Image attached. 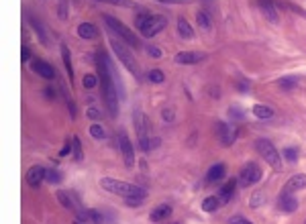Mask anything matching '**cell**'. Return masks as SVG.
I'll use <instances>...</instances> for the list:
<instances>
[{"mask_svg": "<svg viewBox=\"0 0 306 224\" xmlns=\"http://www.w3.org/2000/svg\"><path fill=\"white\" fill-rule=\"evenodd\" d=\"M306 188V173H298V175H292V178L288 179V183H286L284 192H298Z\"/></svg>", "mask_w": 306, "mask_h": 224, "instance_id": "e0dca14e", "label": "cell"}, {"mask_svg": "<svg viewBox=\"0 0 306 224\" xmlns=\"http://www.w3.org/2000/svg\"><path fill=\"white\" fill-rule=\"evenodd\" d=\"M204 60H206V53H200V51H180L174 57V61L180 63V65H194V63H200Z\"/></svg>", "mask_w": 306, "mask_h": 224, "instance_id": "9c48e42d", "label": "cell"}, {"mask_svg": "<svg viewBox=\"0 0 306 224\" xmlns=\"http://www.w3.org/2000/svg\"><path fill=\"white\" fill-rule=\"evenodd\" d=\"M259 8L270 23H274V25L280 23V13H278V6H275L274 0H259Z\"/></svg>", "mask_w": 306, "mask_h": 224, "instance_id": "8fae6325", "label": "cell"}, {"mask_svg": "<svg viewBox=\"0 0 306 224\" xmlns=\"http://www.w3.org/2000/svg\"><path fill=\"white\" fill-rule=\"evenodd\" d=\"M147 53H149L151 57H161V51L157 49V47H149V49H147Z\"/></svg>", "mask_w": 306, "mask_h": 224, "instance_id": "ee69618b", "label": "cell"}, {"mask_svg": "<svg viewBox=\"0 0 306 224\" xmlns=\"http://www.w3.org/2000/svg\"><path fill=\"white\" fill-rule=\"evenodd\" d=\"M225 178V165L223 163H216L209 169V175H206V181L214 183V181H221Z\"/></svg>", "mask_w": 306, "mask_h": 224, "instance_id": "ffe728a7", "label": "cell"}, {"mask_svg": "<svg viewBox=\"0 0 306 224\" xmlns=\"http://www.w3.org/2000/svg\"><path fill=\"white\" fill-rule=\"evenodd\" d=\"M72 149H74V145H70V143H65V147L59 151V155H62V157H65V155H70L72 153Z\"/></svg>", "mask_w": 306, "mask_h": 224, "instance_id": "7bdbcfd3", "label": "cell"}, {"mask_svg": "<svg viewBox=\"0 0 306 224\" xmlns=\"http://www.w3.org/2000/svg\"><path fill=\"white\" fill-rule=\"evenodd\" d=\"M229 114L233 116V119H237V120H241L243 119V112H241V108H239V106H233V108H229Z\"/></svg>", "mask_w": 306, "mask_h": 224, "instance_id": "f35d334b", "label": "cell"}, {"mask_svg": "<svg viewBox=\"0 0 306 224\" xmlns=\"http://www.w3.org/2000/svg\"><path fill=\"white\" fill-rule=\"evenodd\" d=\"M62 60H64V65H65V70H67V77H74V67H72V53L70 49H67V45H62Z\"/></svg>", "mask_w": 306, "mask_h": 224, "instance_id": "7402d4cb", "label": "cell"}, {"mask_svg": "<svg viewBox=\"0 0 306 224\" xmlns=\"http://www.w3.org/2000/svg\"><path fill=\"white\" fill-rule=\"evenodd\" d=\"M96 2H106V4H113V6H127V8L135 6V2H131V0H96Z\"/></svg>", "mask_w": 306, "mask_h": 224, "instance_id": "4dcf8cb0", "label": "cell"}, {"mask_svg": "<svg viewBox=\"0 0 306 224\" xmlns=\"http://www.w3.org/2000/svg\"><path fill=\"white\" fill-rule=\"evenodd\" d=\"M90 134H92L94 139L102 141V139L106 137V131L102 129V124H98V122H96V124H92V126H90Z\"/></svg>", "mask_w": 306, "mask_h": 224, "instance_id": "f1b7e54d", "label": "cell"}, {"mask_svg": "<svg viewBox=\"0 0 306 224\" xmlns=\"http://www.w3.org/2000/svg\"><path fill=\"white\" fill-rule=\"evenodd\" d=\"M78 35L82 39H98V29L92 23H82L78 25Z\"/></svg>", "mask_w": 306, "mask_h": 224, "instance_id": "ac0fdd59", "label": "cell"}, {"mask_svg": "<svg viewBox=\"0 0 306 224\" xmlns=\"http://www.w3.org/2000/svg\"><path fill=\"white\" fill-rule=\"evenodd\" d=\"M196 23H198V27L202 29V31H210V18H209V15L206 13H198L196 15Z\"/></svg>", "mask_w": 306, "mask_h": 224, "instance_id": "83f0119b", "label": "cell"}, {"mask_svg": "<svg viewBox=\"0 0 306 224\" xmlns=\"http://www.w3.org/2000/svg\"><path fill=\"white\" fill-rule=\"evenodd\" d=\"M29 23H31V27L37 31V35H39V39H41V43H49V37H47V33H45V27L37 21V18H33V16H29Z\"/></svg>", "mask_w": 306, "mask_h": 224, "instance_id": "cb8c5ba5", "label": "cell"}, {"mask_svg": "<svg viewBox=\"0 0 306 224\" xmlns=\"http://www.w3.org/2000/svg\"><path fill=\"white\" fill-rule=\"evenodd\" d=\"M161 119H163V120H167V122L174 120V112H172L170 108H167V110H161Z\"/></svg>", "mask_w": 306, "mask_h": 224, "instance_id": "60d3db41", "label": "cell"}, {"mask_svg": "<svg viewBox=\"0 0 306 224\" xmlns=\"http://www.w3.org/2000/svg\"><path fill=\"white\" fill-rule=\"evenodd\" d=\"M261 179V169L258 167L255 163H249V165H245V167L241 169L239 173V183L241 186H253V183H258Z\"/></svg>", "mask_w": 306, "mask_h": 224, "instance_id": "52a82bcc", "label": "cell"}, {"mask_svg": "<svg viewBox=\"0 0 306 224\" xmlns=\"http://www.w3.org/2000/svg\"><path fill=\"white\" fill-rule=\"evenodd\" d=\"M221 204H223V200H221V198L210 196V198H206V200L202 202V210H204V212H216V210H219Z\"/></svg>", "mask_w": 306, "mask_h": 224, "instance_id": "d4e9b609", "label": "cell"}, {"mask_svg": "<svg viewBox=\"0 0 306 224\" xmlns=\"http://www.w3.org/2000/svg\"><path fill=\"white\" fill-rule=\"evenodd\" d=\"M118 147H121V151H123L125 165H127V167H133V165H135V149H133V143H131L129 137H127L125 131L118 133Z\"/></svg>", "mask_w": 306, "mask_h": 224, "instance_id": "ba28073f", "label": "cell"}, {"mask_svg": "<svg viewBox=\"0 0 306 224\" xmlns=\"http://www.w3.org/2000/svg\"><path fill=\"white\" fill-rule=\"evenodd\" d=\"M153 16H155V15H151V13H141L139 16L135 18V25H137V29H139V31H143V29L151 23V18H153Z\"/></svg>", "mask_w": 306, "mask_h": 224, "instance_id": "4316f807", "label": "cell"}, {"mask_svg": "<svg viewBox=\"0 0 306 224\" xmlns=\"http://www.w3.org/2000/svg\"><path fill=\"white\" fill-rule=\"evenodd\" d=\"M278 206L284 212H294L296 208H298V200L292 196V192H282V196L278 200Z\"/></svg>", "mask_w": 306, "mask_h": 224, "instance_id": "9a60e30c", "label": "cell"}, {"mask_svg": "<svg viewBox=\"0 0 306 224\" xmlns=\"http://www.w3.org/2000/svg\"><path fill=\"white\" fill-rule=\"evenodd\" d=\"M253 114L258 116V119H272V116H274V108H270V106H263V104H255L253 106Z\"/></svg>", "mask_w": 306, "mask_h": 224, "instance_id": "484cf974", "label": "cell"}, {"mask_svg": "<svg viewBox=\"0 0 306 224\" xmlns=\"http://www.w3.org/2000/svg\"><path fill=\"white\" fill-rule=\"evenodd\" d=\"M47 181H51V183H59V181H62V173L55 171V169H49V171H47Z\"/></svg>", "mask_w": 306, "mask_h": 224, "instance_id": "8d00e7d4", "label": "cell"}, {"mask_svg": "<svg viewBox=\"0 0 306 224\" xmlns=\"http://www.w3.org/2000/svg\"><path fill=\"white\" fill-rule=\"evenodd\" d=\"M100 188L116 194V196H123V198H145V190L139 186H133V183H127L121 179H114V178H102L100 179Z\"/></svg>", "mask_w": 306, "mask_h": 224, "instance_id": "7a4b0ae2", "label": "cell"}, {"mask_svg": "<svg viewBox=\"0 0 306 224\" xmlns=\"http://www.w3.org/2000/svg\"><path fill=\"white\" fill-rule=\"evenodd\" d=\"M216 134H219V139H221V143L225 145V147H229V145H233V141L237 137V131H235V126H231V124L216 122Z\"/></svg>", "mask_w": 306, "mask_h": 224, "instance_id": "30bf717a", "label": "cell"}, {"mask_svg": "<svg viewBox=\"0 0 306 224\" xmlns=\"http://www.w3.org/2000/svg\"><path fill=\"white\" fill-rule=\"evenodd\" d=\"M255 145H258V151H259V155L263 157V161H268L275 171H280V169H282V157H280V151L275 149L270 141H265V139H259Z\"/></svg>", "mask_w": 306, "mask_h": 224, "instance_id": "5b68a950", "label": "cell"}, {"mask_svg": "<svg viewBox=\"0 0 306 224\" xmlns=\"http://www.w3.org/2000/svg\"><path fill=\"white\" fill-rule=\"evenodd\" d=\"M111 47H113V51L116 53V57L121 60V63H125V67L129 70L137 80H141V70H139V63H137V60L133 57V53L129 51V47H127L123 41H118V39L111 37Z\"/></svg>", "mask_w": 306, "mask_h": 224, "instance_id": "3957f363", "label": "cell"}, {"mask_svg": "<svg viewBox=\"0 0 306 224\" xmlns=\"http://www.w3.org/2000/svg\"><path fill=\"white\" fill-rule=\"evenodd\" d=\"M125 202L129 204V206H139V204L143 202V198H125Z\"/></svg>", "mask_w": 306, "mask_h": 224, "instance_id": "b9f144b4", "label": "cell"}, {"mask_svg": "<svg viewBox=\"0 0 306 224\" xmlns=\"http://www.w3.org/2000/svg\"><path fill=\"white\" fill-rule=\"evenodd\" d=\"M263 202H265V194H263V192H255V194H253V198H251V208L261 206Z\"/></svg>", "mask_w": 306, "mask_h": 224, "instance_id": "836d02e7", "label": "cell"}, {"mask_svg": "<svg viewBox=\"0 0 306 224\" xmlns=\"http://www.w3.org/2000/svg\"><path fill=\"white\" fill-rule=\"evenodd\" d=\"M165 25H167V18H165V16H161V15H155V16L151 18V23L147 25L141 33H143L145 37H153V35H157L160 31H163Z\"/></svg>", "mask_w": 306, "mask_h": 224, "instance_id": "4fadbf2b", "label": "cell"}, {"mask_svg": "<svg viewBox=\"0 0 306 224\" xmlns=\"http://www.w3.org/2000/svg\"><path fill=\"white\" fill-rule=\"evenodd\" d=\"M88 116H90V119H98V116H100V112H98L96 108H90V110H88Z\"/></svg>", "mask_w": 306, "mask_h": 224, "instance_id": "bcb514c9", "label": "cell"}, {"mask_svg": "<svg viewBox=\"0 0 306 224\" xmlns=\"http://www.w3.org/2000/svg\"><path fill=\"white\" fill-rule=\"evenodd\" d=\"M57 198H59V202H62L67 210H72V212H76V214L80 212V208H78V200H76V196H74V192H57Z\"/></svg>", "mask_w": 306, "mask_h": 224, "instance_id": "2e32d148", "label": "cell"}, {"mask_svg": "<svg viewBox=\"0 0 306 224\" xmlns=\"http://www.w3.org/2000/svg\"><path fill=\"white\" fill-rule=\"evenodd\" d=\"M135 126H137V137H139L141 149H145V145L149 143V129H151V124H149V119H147L141 110L135 114Z\"/></svg>", "mask_w": 306, "mask_h": 224, "instance_id": "8992f818", "label": "cell"}, {"mask_svg": "<svg viewBox=\"0 0 306 224\" xmlns=\"http://www.w3.org/2000/svg\"><path fill=\"white\" fill-rule=\"evenodd\" d=\"M231 224H253L251 220H247V218H243V216H233L231 220H229Z\"/></svg>", "mask_w": 306, "mask_h": 224, "instance_id": "ab89813d", "label": "cell"}, {"mask_svg": "<svg viewBox=\"0 0 306 224\" xmlns=\"http://www.w3.org/2000/svg\"><path fill=\"white\" fill-rule=\"evenodd\" d=\"M172 214V206H167V204H161V206H157L155 210H151V214H149V218L153 220V222H161V220H165L167 216Z\"/></svg>", "mask_w": 306, "mask_h": 224, "instance_id": "d6986e66", "label": "cell"}, {"mask_svg": "<svg viewBox=\"0 0 306 224\" xmlns=\"http://www.w3.org/2000/svg\"><path fill=\"white\" fill-rule=\"evenodd\" d=\"M31 67H33L35 74H39V75L43 77V80H53V77H55V70L51 67V63H47L43 60H35L31 63Z\"/></svg>", "mask_w": 306, "mask_h": 224, "instance_id": "5bb4252c", "label": "cell"}, {"mask_svg": "<svg viewBox=\"0 0 306 224\" xmlns=\"http://www.w3.org/2000/svg\"><path fill=\"white\" fill-rule=\"evenodd\" d=\"M72 141H74V159L80 161V159L84 157V153H82V141L78 139V137H74Z\"/></svg>", "mask_w": 306, "mask_h": 224, "instance_id": "d6a6232c", "label": "cell"}, {"mask_svg": "<svg viewBox=\"0 0 306 224\" xmlns=\"http://www.w3.org/2000/svg\"><path fill=\"white\" fill-rule=\"evenodd\" d=\"M76 224H80V222H76Z\"/></svg>", "mask_w": 306, "mask_h": 224, "instance_id": "c3c4849f", "label": "cell"}, {"mask_svg": "<svg viewBox=\"0 0 306 224\" xmlns=\"http://www.w3.org/2000/svg\"><path fill=\"white\" fill-rule=\"evenodd\" d=\"M96 67L98 75H100V86H102V96L106 102V108L113 116L118 114V102H116V86H114V72L111 67V60L104 53H98L96 57Z\"/></svg>", "mask_w": 306, "mask_h": 224, "instance_id": "6da1fadb", "label": "cell"}, {"mask_svg": "<svg viewBox=\"0 0 306 224\" xmlns=\"http://www.w3.org/2000/svg\"><path fill=\"white\" fill-rule=\"evenodd\" d=\"M278 84H280V88H284V90H292V88L298 86V77H282Z\"/></svg>", "mask_w": 306, "mask_h": 224, "instance_id": "f546056e", "label": "cell"}, {"mask_svg": "<svg viewBox=\"0 0 306 224\" xmlns=\"http://www.w3.org/2000/svg\"><path fill=\"white\" fill-rule=\"evenodd\" d=\"M157 2H165V4H180V2H188V0H157Z\"/></svg>", "mask_w": 306, "mask_h": 224, "instance_id": "f6af8a7d", "label": "cell"}, {"mask_svg": "<svg viewBox=\"0 0 306 224\" xmlns=\"http://www.w3.org/2000/svg\"><path fill=\"white\" fill-rule=\"evenodd\" d=\"M96 84H98V77H96V75H92V74L84 75V86H86V88H94Z\"/></svg>", "mask_w": 306, "mask_h": 224, "instance_id": "74e56055", "label": "cell"}, {"mask_svg": "<svg viewBox=\"0 0 306 224\" xmlns=\"http://www.w3.org/2000/svg\"><path fill=\"white\" fill-rule=\"evenodd\" d=\"M235 188H237V179H231V181H226L225 186L219 190V198L223 200V202H226V200H231V196H233V192H235Z\"/></svg>", "mask_w": 306, "mask_h": 224, "instance_id": "44dd1931", "label": "cell"}, {"mask_svg": "<svg viewBox=\"0 0 306 224\" xmlns=\"http://www.w3.org/2000/svg\"><path fill=\"white\" fill-rule=\"evenodd\" d=\"M177 33H180V37H184V39H192L194 37L192 27L188 25L186 18H177Z\"/></svg>", "mask_w": 306, "mask_h": 224, "instance_id": "603a6c76", "label": "cell"}, {"mask_svg": "<svg viewBox=\"0 0 306 224\" xmlns=\"http://www.w3.org/2000/svg\"><path fill=\"white\" fill-rule=\"evenodd\" d=\"M284 157H286V161H296L298 159V149H294V147L284 149Z\"/></svg>", "mask_w": 306, "mask_h": 224, "instance_id": "d590c367", "label": "cell"}, {"mask_svg": "<svg viewBox=\"0 0 306 224\" xmlns=\"http://www.w3.org/2000/svg\"><path fill=\"white\" fill-rule=\"evenodd\" d=\"M23 61H29V49L23 47Z\"/></svg>", "mask_w": 306, "mask_h": 224, "instance_id": "7dc6e473", "label": "cell"}, {"mask_svg": "<svg viewBox=\"0 0 306 224\" xmlns=\"http://www.w3.org/2000/svg\"><path fill=\"white\" fill-rule=\"evenodd\" d=\"M57 16L65 21L67 18V0H59V8H57Z\"/></svg>", "mask_w": 306, "mask_h": 224, "instance_id": "e575fe53", "label": "cell"}, {"mask_svg": "<svg viewBox=\"0 0 306 224\" xmlns=\"http://www.w3.org/2000/svg\"><path fill=\"white\" fill-rule=\"evenodd\" d=\"M147 77H149V82H153V84H161L165 80L163 72H160V70H151L149 74H147Z\"/></svg>", "mask_w": 306, "mask_h": 224, "instance_id": "1f68e13d", "label": "cell"}, {"mask_svg": "<svg viewBox=\"0 0 306 224\" xmlns=\"http://www.w3.org/2000/svg\"><path fill=\"white\" fill-rule=\"evenodd\" d=\"M43 179H47V171L41 167V165H35V167H31L27 171V183L31 188H39Z\"/></svg>", "mask_w": 306, "mask_h": 224, "instance_id": "7c38bea8", "label": "cell"}, {"mask_svg": "<svg viewBox=\"0 0 306 224\" xmlns=\"http://www.w3.org/2000/svg\"><path fill=\"white\" fill-rule=\"evenodd\" d=\"M104 23L111 27V31L113 33H116L118 37H123V41L127 43V45H133V47H139V37H137L129 27H127L123 21H118V18H114V16H111V15H106L104 16Z\"/></svg>", "mask_w": 306, "mask_h": 224, "instance_id": "277c9868", "label": "cell"}]
</instances>
